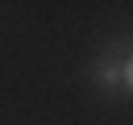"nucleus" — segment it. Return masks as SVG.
I'll return each mask as SVG.
<instances>
[{"instance_id": "obj_1", "label": "nucleus", "mask_w": 133, "mask_h": 125, "mask_svg": "<svg viewBox=\"0 0 133 125\" xmlns=\"http://www.w3.org/2000/svg\"><path fill=\"white\" fill-rule=\"evenodd\" d=\"M125 83H129V88H133V58H129V63H125Z\"/></svg>"}]
</instances>
